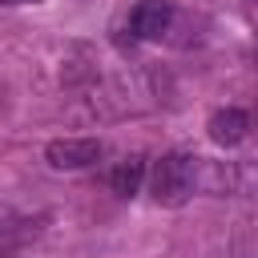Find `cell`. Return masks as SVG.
<instances>
[{"label": "cell", "mask_w": 258, "mask_h": 258, "mask_svg": "<svg viewBox=\"0 0 258 258\" xmlns=\"http://www.w3.org/2000/svg\"><path fill=\"white\" fill-rule=\"evenodd\" d=\"M149 189L161 206H181L194 194V157L185 153H165L161 161H153L149 173Z\"/></svg>", "instance_id": "1"}, {"label": "cell", "mask_w": 258, "mask_h": 258, "mask_svg": "<svg viewBox=\"0 0 258 258\" xmlns=\"http://www.w3.org/2000/svg\"><path fill=\"white\" fill-rule=\"evenodd\" d=\"M44 157L52 169H89L101 161V141L97 137H56V141H48Z\"/></svg>", "instance_id": "2"}, {"label": "cell", "mask_w": 258, "mask_h": 258, "mask_svg": "<svg viewBox=\"0 0 258 258\" xmlns=\"http://www.w3.org/2000/svg\"><path fill=\"white\" fill-rule=\"evenodd\" d=\"M173 24V4L169 0H141L133 12H129V28L141 36V40H161Z\"/></svg>", "instance_id": "3"}, {"label": "cell", "mask_w": 258, "mask_h": 258, "mask_svg": "<svg viewBox=\"0 0 258 258\" xmlns=\"http://www.w3.org/2000/svg\"><path fill=\"white\" fill-rule=\"evenodd\" d=\"M44 214H36V218H16V222H4L0 226V258H20L36 238H40V230H44Z\"/></svg>", "instance_id": "4"}, {"label": "cell", "mask_w": 258, "mask_h": 258, "mask_svg": "<svg viewBox=\"0 0 258 258\" xmlns=\"http://www.w3.org/2000/svg\"><path fill=\"white\" fill-rule=\"evenodd\" d=\"M210 141L214 145H242L246 141V133H250V117L242 113V109H218L214 117H210Z\"/></svg>", "instance_id": "5"}, {"label": "cell", "mask_w": 258, "mask_h": 258, "mask_svg": "<svg viewBox=\"0 0 258 258\" xmlns=\"http://www.w3.org/2000/svg\"><path fill=\"white\" fill-rule=\"evenodd\" d=\"M141 177H145V161H141V157H125V161H117V165H113L109 185H113V194L133 198V194L141 189Z\"/></svg>", "instance_id": "6"}, {"label": "cell", "mask_w": 258, "mask_h": 258, "mask_svg": "<svg viewBox=\"0 0 258 258\" xmlns=\"http://www.w3.org/2000/svg\"><path fill=\"white\" fill-rule=\"evenodd\" d=\"M0 4H40V0H0Z\"/></svg>", "instance_id": "7"}]
</instances>
